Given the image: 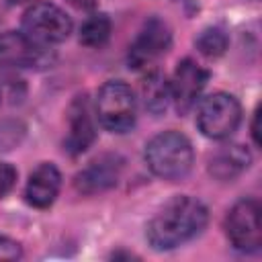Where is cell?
Returning a JSON list of instances; mask_svg holds the SVG:
<instances>
[{
	"label": "cell",
	"instance_id": "obj_1",
	"mask_svg": "<svg viewBox=\"0 0 262 262\" xmlns=\"http://www.w3.org/2000/svg\"><path fill=\"white\" fill-rule=\"evenodd\" d=\"M207 207L194 196L170 199L147 223L145 237L154 250H174L196 237L207 225Z\"/></svg>",
	"mask_w": 262,
	"mask_h": 262
},
{
	"label": "cell",
	"instance_id": "obj_2",
	"mask_svg": "<svg viewBox=\"0 0 262 262\" xmlns=\"http://www.w3.org/2000/svg\"><path fill=\"white\" fill-rule=\"evenodd\" d=\"M192 162V145L178 131H162L145 145V164L158 178L180 180L190 172Z\"/></svg>",
	"mask_w": 262,
	"mask_h": 262
},
{
	"label": "cell",
	"instance_id": "obj_3",
	"mask_svg": "<svg viewBox=\"0 0 262 262\" xmlns=\"http://www.w3.org/2000/svg\"><path fill=\"white\" fill-rule=\"evenodd\" d=\"M94 113L98 123L111 133H125L135 125L137 102L131 88L121 80L104 82L96 94Z\"/></svg>",
	"mask_w": 262,
	"mask_h": 262
},
{
	"label": "cell",
	"instance_id": "obj_4",
	"mask_svg": "<svg viewBox=\"0 0 262 262\" xmlns=\"http://www.w3.org/2000/svg\"><path fill=\"white\" fill-rule=\"evenodd\" d=\"M242 121V106L233 94L213 92L201 100L196 127L209 139H227Z\"/></svg>",
	"mask_w": 262,
	"mask_h": 262
},
{
	"label": "cell",
	"instance_id": "obj_5",
	"mask_svg": "<svg viewBox=\"0 0 262 262\" xmlns=\"http://www.w3.org/2000/svg\"><path fill=\"white\" fill-rule=\"evenodd\" d=\"M23 33L41 45H55L70 37L72 18L51 2H35L23 14Z\"/></svg>",
	"mask_w": 262,
	"mask_h": 262
},
{
	"label": "cell",
	"instance_id": "obj_6",
	"mask_svg": "<svg viewBox=\"0 0 262 262\" xmlns=\"http://www.w3.org/2000/svg\"><path fill=\"white\" fill-rule=\"evenodd\" d=\"M225 233L239 252H258L262 246V217L256 199L237 201L225 217Z\"/></svg>",
	"mask_w": 262,
	"mask_h": 262
},
{
	"label": "cell",
	"instance_id": "obj_7",
	"mask_svg": "<svg viewBox=\"0 0 262 262\" xmlns=\"http://www.w3.org/2000/svg\"><path fill=\"white\" fill-rule=\"evenodd\" d=\"M170 43H172L170 27L162 18L151 16L149 20L143 23L141 31L137 33L135 41L129 47V68L141 70L151 66L160 55H164L170 49Z\"/></svg>",
	"mask_w": 262,
	"mask_h": 262
},
{
	"label": "cell",
	"instance_id": "obj_8",
	"mask_svg": "<svg viewBox=\"0 0 262 262\" xmlns=\"http://www.w3.org/2000/svg\"><path fill=\"white\" fill-rule=\"evenodd\" d=\"M51 63L47 45H41L25 33L6 31L0 35V66L2 68H45Z\"/></svg>",
	"mask_w": 262,
	"mask_h": 262
},
{
	"label": "cell",
	"instance_id": "obj_9",
	"mask_svg": "<svg viewBox=\"0 0 262 262\" xmlns=\"http://www.w3.org/2000/svg\"><path fill=\"white\" fill-rule=\"evenodd\" d=\"M207 80H209V72L203 70L192 59H182L176 66L174 78L170 82V90H172V100L178 113H186L194 106L203 88L207 86Z\"/></svg>",
	"mask_w": 262,
	"mask_h": 262
},
{
	"label": "cell",
	"instance_id": "obj_10",
	"mask_svg": "<svg viewBox=\"0 0 262 262\" xmlns=\"http://www.w3.org/2000/svg\"><path fill=\"white\" fill-rule=\"evenodd\" d=\"M123 170V160L113 154H104L92 160L82 172L76 174L74 186L84 194H96L117 184Z\"/></svg>",
	"mask_w": 262,
	"mask_h": 262
},
{
	"label": "cell",
	"instance_id": "obj_11",
	"mask_svg": "<svg viewBox=\"0 0 262 262\" xmlns=\"http://www.w3.org/2000/svg\"><path fill=\"white\" fill-rule=\"evenodd\" d=\"M68 125H70V131H68V137H66V149L72 156H78V154L86 151L92 145L94 137H96L86 96H76V100L70 104Z\"/></svg>",
	"mask_w": 262,
	"mask_h": 262
},
{
	"label": "cell",
	"instance_id": "obj_12",
	"mask_svg": "<svg viewBox=\"0 0 262 262\" xmlns=\"http://www.w3.org/2000/svg\"><path fill=\"white\" fill-rule=\"evenodd\" d=\"M59 186H61L59 170L51 162H43L29 176V182H27V188H25L27 203L37 207V209H47L57 199Z\"/></svg>",
	"mask_w": 262,
	"mask_h": 262
},
{
	"label": "cell",
	"instance_id": "obj_13",
	"mask_svg": "<svg viewBox=\"0 0 262 262\" xmlns=\"http://www.w3.org/2000/svg\"><path fill=\"white\" fill-rule=\"evenodd\" d=\"M252 162L250 151L239 145V143H229L223 145L221 149H217L213 154V158L209 160V174L217 180H233L237 178L244 170H248Z\"/></svg>",
	"mask_w": 262,
	"mask_h": 262
},
{
	"label": "cell",
	"instance_id": "obj_14",
	"mask_svg": "<svg viewBox=\"0 0 262 262\" xmlns=\"http://www.w3.org/2000/svg\"><path fill=\"white\" fill-rule=\"evenodd\" d=\"M141 98H143V106L151 113V115H162L170 100H172V90H170V82L166 80V76L158 70H151L143 76L141 80Z\"/></svg>",
	"mask_w": 262,
	"mask_h": 262
},
{
	"label": "cell",
	"instance_id": "obj_15",
	"mask_svg": "<svg viewBox=\"0 0 262 262\" xmlns=\"http://www.w3.org/2000/svg\"><path fill=\"white\" fill-rule=\"evenodd\" d=\"M111 37V18L106 14H94L80 27V43L86 47H100Z\"/></svg>",
	"mask_w": 262,
	"mask_h": 262
},
{
	"label": "cell",
	"instance_id": "obj_16",
	"mask_svg": "<svg viewBox=\"0 0 262 262\" xmlns=\"http://www.w3.org/2000/svg\"><path fill=\"white\" fill-rule=\"evenodd\" d=\"M25 96H27L25 80L8 70H0V106L20 104Z\"/></svg>",
	"mask_w": 262,
	"mask_h": 262
},
{
	"label": "cell",
	"instance_id": "obj_17",
	"mask_svg": "<svg viewBox=\"0 0 262 262\" xmlns=\"http://www.w3.org/2000/svg\"><path fill=\"white\" fill-rule=\"evenodd\" d=\"M227 43H229V39H227L225 31L219 29V27H207L194 39L196 49L203 55H207V57H219V55H223L225 49H227Z\"/></svg>",
	"mask_w": 262,
	"mask_h": 262
},
{
	"label": "cell",
	"instance_id": "obj_18",
	"mask_svg": "<svg viewBox=\"0 0 262 262\" xmlns=\"http://www.w3.org/2000/svg\"><path fill=\"white\" fill-rule=\"evenodd\" d=\"M25 125L18 119H0V151H10L20 145L25 137Z\"/></svg>",
	"mask_w": 262,
	"mask_h": 262
},
{
	"label": "cell",
	"instance_id": "obj_19",
	"mask_svg": "<svg viewBox=\"0 0 262 262\" xmlns=\"http://www.w3.org/2000/svg\"><path fill=\"white\" fill-rule=\"evenodd\" d=\"M23 256V248L16 239L0 233V260H16Z\"/></svg>",
	"mask_w": 262,
	"mask_h": 262
},
{
	"label": "cell",
	"instance_id": "obj_20",
	"mask_svg": "<svg viewBox=\"0 0 262 262\" xmlns=\"http://www.w3.org/2000/svg\"><path fill=\"white\" fill-rule=\"evenodd\" d=\"M14 182H16V170L10 164L0 162V199L12 190Z\"/></svg>",
	"mask_w": 262,
	"mask_h": 262
},
{
	"label": "cell",
	"instance_id": "obj_21",
	"mask_svg": "<svg viewBox=\"0 0 262 262\" xmlns=\"http://www.w3.org/2000/svg\"><path fill=\"white\" fill-rule=\"evenodd\" d=\"M258 119H260V111L254 113V121H252V137H254V143L260 145V131H258Z\"/></svg>",
	"mask_w": 262,
	"mask_h": 262
},
{
	"label": "cell",
	"instance_id": "obj_22",
	"mask_svg": "<svg viewBox=\"0 0 262 262\" xmlns=\"http://www.w3.org/2000/svg\"><path fill=\"white\" fill-rule=\"evenodd\" d=\"M10 4H20V2H25V0H8Z\"/></svg>",
	"mask_w": 262,
	"mask_h": 262
}]
</instances>
